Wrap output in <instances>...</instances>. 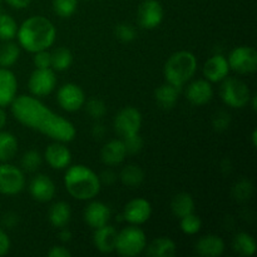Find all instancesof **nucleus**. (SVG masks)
<instances>
[{
	"label": "nucleus",
	"mask_w": 257,
	"mask_h": 257,
	"mask_svg": "<svg viewBox=\"0 0 257 257\" xmlns=\"http://www.w3.org/2000/svg\"><path fill=\"white\" fill-rule=\"evenodd\" d=\"M10 107L18 122L53 141L68 143L75 138L77 131L74 124L49 109L38 98L32 95H17Z\"/></svg>",
	"instance_id": "1"
},
{
	"label": "nucleus",
	"mask_w": 257,
	"mask_h": 257,
	"mask_svg": "<svg viewBox=\"0 0 257 257\" xmlns=\"http://www.w3.org/2000/svg\"><path fill=\"white\" fill-rule=\"evenodd\" d=\"M18 44L29 53L48 50L57 39V29L48 18L34 15L19 25L17 33Z\"/></svg>",
	"instance_id": "2"
},
{
	"label": "nucleus",
	"mask_w": 257,
	"mask_h": 257,
	"mask_svg": "<svg viewBox=\"0 0 257 257\" xmlns=\"http://www.w3.org/2000/svg\"><path fill=\"white\" fill-rule=\"evenodd\" d=\"M64 186L67 192L78 201L94 200L102 188L99 176L84 165L68 167L64 175Z\"/></svg>",
	"instance_id": "3"
},
{
	"label": "nucleus",
	"mask_w": 257,
	"mask_h": 257,
	"mask_svg": "<svg viewBox=\"0 0 257 257\" xmlns=\"http://www.w3.org/2000/svg\"><path fill=\"white\" fill-rule=\"evenodd\" d=\"M197 58L188 50H180L171 55L163 68L165 79L168 84L181 88L190 82L197 72Z\"/></svg>",
	"instance_id": "4"
},
{
	"label": "nucleus",
	"mask_w": 257,
	"mask_h": 257,
	"mask_svg": "<svg viewBox=\"0 0 257 257\" xmlns=\"http://www.w3.org/2000/svg\"><path fill=\"white\" fill-rule=\"evenodd\" d=\"M147 246V237L145 231L138 226L130 225L122 228L117 235L115 251L118 255L124 257H135L141 255Z\"/></svg>",
	"instance_id": "5"
},
{
	"label": "nucleus",
	"mask_w": 257,
	"mask_h": 257,
	"mask_svg": "<svg viewBox=\"0 0 257 257\" xmlns=\"http://www.w3.org/2000/svg\"><path fill=\"white\" fill-rule=\"evenodd\" d=\"M220 87V97L226 105L235 109H242L250 104L251 92L245 82L238 78L227 77Z\"/></svg>",
	"instance_id": "6"
},
{
	"label": "nucleus",
	"mask_w": 257,
	"mask_h": 257,
	"mask_svg": "<svg viewBox=\"0 0 257 257\" xmlns=\"http://www.w3.org/2000/svg\"><path fill=\"white\" fill-rule=\"evenodd\" d=\"M230 69L238 74H252L257 70V52L255 48L240 45L230 52L227 57Z\"/></svg>",
	"instance_id": "7"
},
{
	"label": "nucleus",
	"mask_w": 257,
	"mask_h": 257,
	"mask_svg": "<svg viewBox=\"0 0 257 257\" xmlns=\"http://www.w3.org/2000/svg\"><path fill=\"white\" fill-rule=\"evenodd\" d=\"M25 187V176L22 168L8 162L0 165V193L5 196L19 195Z\"/></svg>",
	"instance_id": "8"
},
{
	"label": "nucleus",
	"mask_w": 257,
	"mask_h": 257,
	"mask_svg": "<svg viewBox=\"0 0 257 257\" xmlns=\"http://www.w3.org/2000/svg\"><path fill=\"white\" fill-rule=\"evenodd\" d=\"M113 127L117 135L122 138L140 133L141 127H142V114L137 108L131 107V105L122 108L115 114Z\"/></svg>",
	"instance_id": "9"
},
{
	"label": "nucleus",
	"mask_w": 257,
	"mask_h": 257,
	"mask_svg": "<svg viewBox=\"0 0 257 257\" xmlns=\"http://www.w3.org/2000/svg\"><path fill=\"white\" fill-rule=\"evenodd\" d=\"M55 87H57V77L52 68H45V69L35 68L28 80L30 94L35 98H44L52 94Z\"/></svg>",
	"instance_id": "10"
},
{
	"label": "nucleus",
	"mask_w": 257,
	"mask_h": 257,
	"mask_svg": "<svg viewBox=\"0 0 257 257\" xmlns=\"http://www.w3.org/2000/svg\"><path fill=\"white\" fill-rule=\"evenodd\" d=\"M165 10L158 0H145L137 10L138 25L143 29H156L162 23Z\"/></svg>",
	"instance_id": "11"
},
{
	"label": "nucleus",
	"mask_w": 257,
	"mask_h": 257,
	"mask_svg": "<svg viewBox=\"0 0 257 257\" xmlns=\"http://www.w3.org/2000/svg\"><path fill=\"white\" fill-rule=\"evenodd\" d=\"M57 102L62 109L67 112H77L84 105V90L74 83H65L58 89Z\"/></svg>",
	"instance_id": "12"
},
{
	"label": "nucleus",
	"mask_w": 257,
	"mask_h": 257,
	"mask_svg": "<svg viewBox=\"0 0 257 257\" xmlns=\"http://www.w3.org/2000/svg\"><path fill=\"white\" fill-rule=\"evenodd\" d=\"M151 215H152V206H151L150 201L138 197L131 200L124 206L122 217L131 225L140 226L147 222L151 218Z\"/></svg>",
	"instance_id": "13"
},
{
	"label": "nucleus",
	"mask_w": 257,
	"mask_h": 257,
	"mask_svg": "<svg viewBox=\"0 0 257 257\" xmlns=\"http://www.w3.org/2000/svg\"><path fill=\"white\" fill-rule=\"evenodd\" d=\"M55 192H57V187L49 176L40 173V175L34 176L30 181L29 193L33 200L38 202H49L54 198Z\"/></svg>",
	"instance_id": "14"
},
{
	"label": "nucleus",
	"mask_w": 257,
	"mask_h": 257,
	"mask_svg": "<svg viewBox=\"0 0 257 257\" xmlns=\"http://www.w3.org/2000/svg\"><path fill=\"white\" fill-rule=\"evenodd\" d=\"M186 99L196 107L210 103L213 98V88L208 80L197 79L191 82L186 88Z\"/></svg>",
	"instance_id": "15"
},
{
	"label": "nucleus",
	"mask_w": 257,
	"mask_h": 257,
	"mask_svg": "<svg viewBox=\"0 0 257 257\" xmlns=\"http://www.w3.org/2000/svg\"><path fill=\"white\" fill-rule=\"evenodd\" d=\"M227 58L222 54H215L203 64V77L210 83H221L230 73Z\"/></svg>",
	"instance_id": "16"
},
{
	"label": "nucleus",
	"mask_w": 257,
	"mask_h": 257,
	"mask_svg": "<svg viewBox=\"0 0 257 257\" xmlns=\"http://www.w3.org/2000/svg\"><path fill=\"white\" fill-rule=\"evenodd\" d=\"M44 158L53 170H65L72 162V153L64 142H58L49 145L44 152Z\"/></svg>",
	"instance_id": "17"
},
{
	"label": "nucleus",
	"mask_w": 257,
	"mask_h": 257,
	"mask_svg": "<svg viewBox=\"0 0 257 257\" xmlns=\"http://www.w3.org/2000/svg\"><path fill=\"white\" fill-rule=\"evenodd\" d=\"M83 217H84L85 223L93 230H95V228L102 227L109 222L110 217H112V211L105 203L100 202V201H92L84 208Z\"/></svg>",
	"instance_id": "18"
},
{
	"label": "nucleus",
	"mask_w": 257,
	"mask_h": 257,
	"mask_svg": "<svg viewBox=\"0 0 257 257\" xmlns=\"http://www.w3.org/2000/svg\"><path fill=\"white\" fill-rule=\"evenodd\" d=\"M18 80L9 68H0V107H8L17 98Z\"/></svg>",
	"instance_id": "19"
},
{
	"label": "nucleus",
	"mask_w": 257,
	"mask_h": 257,
	"mask_svg": "<svg viewBox=\"0 0 257 257\" xmlns=\"http://www.w3.org/2000/svg\"><path fill=\"white\" fill-rule=\"evenodd\" d=\"M117 230L110 225H104L98 227L93 233V245L99 252L110 253L115 251V242H117Z\"/></svg>",
	"instance_id": "20"
},
{
	"label": "nucleus",
	"mask_w": 257,
	"mask_h": 257,
	"mask_svg": "<svg viewBox=\"0 0 257 257\" xmlns=\"http://www.w3.org/2000/svg\"><path fill=\"white\" fill-rule=\"evenodd\" d=\"M127 157L124 143L122 140H110L100 151V160L108 167H115L124 162Z\"/></svg>",
	"instance_id": "21"
},
{
	"label": "nucleus",
	"mask_w": 257,
	"mask_h": 257,
	"mask_svg": "<svg viewBox=\"0 0 257 257\" xmlns=\"http://www.w3.org/2000/svg\"><path fill=\"white\" fill-rule=\"evenodd\" d=\"M196 253L203 257H218L225 252V241L217 235L202 236L195 246Z\"/></svg>",
	"instance_id": "22"
},
{
	"label": "nucleus",
	"mask_w": 257,
	"mask_h": 257,
	"mask_svg": "<svg viewBox=\"0 0 257 257\" xmlns=\"http://www.w3.org/2000/svg\"><path fill=\"white\" fill-rule=\"evenodd\" d=\"M48 220L50 225L55 228L67 227L72 220V210H70L69 203L64 201L53 203L48 211Z\"/></svg>",
	"instance_id": "23"
},
{
	"label": "nucleus",
	"mask_w": 257,
	"mask_h": 257,
	"mask_svg": "<svg viewBox=\"0 0 257 257\" xmlns=\"http://www.w3.org/2000/svg\"><path fill=\"white\" fill-rule=\"evenodd\" d=\"M146 253L150 257H172L176 255V247L175 241L171 240L170 237H157L152 241L148 246L145 248Z\"/></svg>",
	"instance_id": "24"
},
{
	"label": "nucleus",
	"mask_w": 257,
	"mask_h": 257,
	"mask_svg": "<svg viewBox=\"0 0 257 257\" xmlns=\"http://www.w3.org/2000/svg\"><path fill=\"white\" fill-rule=\"evenodd\" d=\"M178 95H180V89L173 85L162 84L155 90V100L158 104V107L165 110H170L175 108V105L178 102Z\"/></svg>",
	"instance_id": "25"
},
{
	"label": "nucleus",
	"mask_w": 257,
	"mask_h": 257,
	"mask_svg": "<svg viewBox=\"0 0 257 257\" xmlns=\"http://www.w3.org/2000/svg\"><path fill=\"white\" fill-rule=\"evenodd\" d=\"M195 200L187 192L177 193L176 196H173L172 201H171V211H172L173 216H176L177 218H182L195 212Z\"/></svg>",
	"instance_id": "26"
},
{
	"label": "nucleus",
	"mask_w": 257,
	"mask_h": 257,
	"mask_svg": "<svg viewBox=\"0 0 257 257\" xmlns=\"http://www.w3.org/2000/svg\"><path fill=\"white\" fill-rule=\"evenodd\" d=\"M19 143L13 133L0 131V162H9L17 156Z\"/></svg>",
	"instance_id": "27"
},
{
	"label": "nucleus",
	"mask_w": 257,
	"mask_h": 257,
	"mask_svg": "<svg viewBox=\"0 0 257 257\" xmlns=\"http://www.w3.org/2000/svg\"><path fill=\"white\" fill-rule=\"evenodd\" d=\"M232 247L237 255L243 257H250L255 255L257 250L256 241L250 233L247 232H240L233 237Z\"/></svg>",
	"instance_id": "28"
},
{
	"label": "nucleus",
	"mask_w": 257,
	"mask_h": 257,
	"mask_svg": "<svg viewBox=\"0 0 257 257\" xmlns=\"http://www.w3.org/2000/svg\"><path fill=\"white\" fill-rule=\"evenodd\" d=\"M120 182L130 188H137L145 181V172L137 165H127L119 173Z\"/></svg>",
	"instance_id": "29"
},
{
	"label": "nucleus",
	"mask_w": 257,
	"mask_h": 257,
	"mask_svg": "<svg viewBox=\"0 0 257 257\" xmlns=\"http://www.w3.org/2000/svg\"><path fill=\"white\" fill-rule=\"evenodd\" d=\"M20 57V47L12 40L0 44V68H10L18 62Z\"/></svg>",
	"instance_id": "30"
},
{
	"label": "nucleus",
	"mask_w": 257,
	"mask_h": 257,
	"mask_svg": "<svg viewBox=\"0 0 257 257\" xmlns=\"http://www.w3.org/2000/svg\"><path fill=\"white\" fill-rule=\"evenodd\" d=\"M50 59H52V69L54 72H64L73 64L72 52L64 47L55 48L53 52H50Z\"/></svg>",
	"instance_id": "31"
},
{
	"label": "nucleus",
	"mask_w": 257,
	"mask_h": 257,
	"mask_svg": "<svg viewBox=\"0 0 257 257\" xmlns=\"http://www.w3.org/2000/svg\"><path fill=\"white\" fill-rule=\"evenodd\" d=\"M18 23L13 17L5 13H0V40L7 42V40H13L17 38L18 33Z\"/></svg>",
	"instance_id": "32"
},
{
	"label": "nucleus",
	"mask_w": 257,
	"mask_h": 257,
	"mask_svg": "<svg viewBox=\"0 0 257 257\" xmlns=\"http://www.w3.org/2000/svg\"><path fill=\"white\" fill-rule=\"evenodd\" d=\"M43 162V157L38 151H28L23 155L22 160H20V166L24 172L34 173L40 168Z\"/></svg>",
	"instance_id": "33"
},
{
	"label": "nucleus",
	"mask_w": 257,
	"mask_h": 257,
	"mask_svg": "<svg viewBox=\"0 0 257 257\" xmlns=\"http://www.w3.org/2000/svg\"><path fill=\"white\" fill-rule=\"evenodd\" d=\"M78 0H53V10L59 18H69L77 12Z\"/></svg>",
	"instance_id": "34"
},
{
	"label": "nucleus",
	"mask_w": 257,
	"mask_h": 257,
	"mask_svg": "<svg viewBox=\"0 0 257 257\" xmlns=\"http://www.w3.org/2000/svg\"><path fill=\"white\" fill-rule=\"evenodd\" d=\"M180 227L185 235H196L200 232L201 227H202V221L195 213H190V215L185 216V217L180 218Z\"/></svg>",
	"instance_id": "35"
},
{
	"label": "nucleus",
	"mask_w": 257,
	"mask_h": 257,
	"mask_svg": "<svg viewBox=\"0 0 257 257\" xmlns=\"http://www.w3.org/2000/svg\"><path fill=\"white\" fill-rule=\"evenodd\" d=\"M85 110L93 119H102L107 113V105L99 98H92L84 103Z\"/></svg>",
	"instance_id": "36"
},
{
	"label": "nucleus",
	"mask_w": 257,
	"mask_h": 257,
	"mask_svg": "<svg viewBox=\"0 0 257 257\" xmlns=\"http://www.w3.org/2000/svg\"><path fill=\"white\" fill-rule=\"evenodd\" d=\"M252 192L253 186L248 180H240L232 188V196L237 201H247Z\"/></svg>",
	"instance_id": "37"
},
{
	"label": "nucleus",
	"mask_w": 257,
	"mask_h": 257,
	"mask_svg": "<svg viewBox=\"0 0 257 257\" xmlns=\"http://www.w3.org/2000/svg\"><path fill=\"white\" fill-rule=\"evenodd\" d=\"M114 34L117 39H119L123 43H131L136 39L137 37V32H136L135 27L127 23H120L115 27Z\"/></svg>",
	"instance_id": "38"
},
{
	"label": "nucleus",
	"mask_w": 257,
	"mask_h": 257,
	"mask_svg": "<svg viewBox=\"0 0 257 257\" xmlns=\"http://www.w3.org/2000/svg\"><path fill=\"white\" fill-rule=\"evenodd\" d=\"M123 143H124L125 151H127V155H137L142 151L143 148V140L140 136V133H136V135L128 136V137L123 138Z\"/></svg>",
	"instance_id": "39"
},
{
	"label": "nucleus",
	"mask_w": 257,
	"mask_h": 257,
	"mask_svg": "<svg viewBox=\"0 0 257 257\" xmlns=\"http://www.w3.org/2000/svg\"><path fill=\"white\" fill-rule=\"evenodd\" d=\"M230 123H231V118L230 114L225 110H220L215 114L212 119V125H213V130L217 131V132H223V131L227 130L230 127Z\"/></svg>",
	"instance_id": "40"
},
{
	"label": "nucleus",
	"mask_w": 257,
	"mask_h": 257,
	"mask_svg": "<svg viewBox=\"0 0 257 257\" xmlns=\"http://www.w3.org/2000/svg\"><path fill=\"white\" fill-rule=\"evenodd\" d=\"M33 63L38 69H45V68H52V59H50V52L48 50H40L34 53Z\"/></svg>",
	"instance_id": "41"
},
{
	"label": "nucleus",
	"mask_w": 257,
	"mask_h": 257,
	"mask_svg": "<svg viewBox=\"0 0 257 257\" xmlns=\"http://www.w3.org/2000/svg\"><path fill=\"white\" fill-rule=\"evenodd\" d=\"M99 180H100V183H102V185L112 186V185H114L115 182H117L118 176H117V173L114 172V171H112V170H109V168H108V170H104L102 173H100Z\"/></svg>",
	"instance_id": "42"
},
{
	"label": "nucleus",
	"mask_w": 257,
	"mask_h": 257,
	"mask_svg": "<svg viewBox=\"0 0 257 257\" xmlns=\"http://www.w3.org/2000/svg\"><path fill=\"white\" fill-rule=\"evenodd\" d=\"M10 247H12V242H10L9 236L3 228H0V257L8 255Z\"/></svg>",
	"instance_id": "43"
},
{
	"label": "nucleus",
	"mask_w": 257,
	"mask_h": 257,
	"mask_svg": "<svg viewBox=\"0 0 257 257\" xmlns=\"http://www.w3.org/2000/svg\"><path fill=\"white\" fill-rule=\"evenodd\" d=\"M19 222V216L14 212H7L2 217V225L5 228H14Z\"/></svg>",
	"instance_id": "44"
},
{
	"label": "nucleus",
	"mask_w": 257,
	"mask_h": 257,
	"mask_svg": "<svg viewBox=\"0 0 257 257\" xmlns=\"http://www.w3.org/2000/svg\"><path fill=\"white\" fill-rule=\"evenodd\" d=\"M48 256L49 257H70L72 253L64 246H53L52 248L48 252Z\"/></svg>",
	"instance_id": "45"
},
{
	"label": "nucleus",
	"mask_w": 257,
	"mask_h": 257,
	"mask_svg": "<svg viewBox=\"0 0 257 257\" xmlns=\"http://www.w3.org/2000/svg\"><path fill=\"white\" fill-rule=\"evenodd\" d=\"M5 3H7L9 7H12L13 9H25V8H28L30 5V3H32V0H5Z\"/></svg>",
	"instance_id": "46"
},
{
	"label": "nucleus",
	"mask_w": 257,
	"mask_h": 257,
	"mask_svg": "<svg viewBox=\"0 0 257 257\" xmlns=\"http://www.w3.org/2000/svg\"><path fill=\"white\" fill-rule=\"evenodd\" d=\"M105 132H107V130H105V127L102 124V123H95V124L93 125L92 136L95 138V140H102V138L104 137Z\"/></svg>",
	"instance_id": "47"
},
{
	"label": "nucleus",
	"mask_w": 257,
	"mask_h": 257,
	"mask_svg": "<svg viewBox=\"0 0 257 257\" xmlns=\"http://www.w3.org/2000/svg\"><path fill=\"white\" fill-rule=\"evenodd\" d=\"M59 230H60L59 235H58V236H59V240L62 241V242H65V243L69 242V241L72 240V237H73L72 232H70V231L68 230L67 227L59 228Z\"/></svg>",
	"instance_id": "48"
},
{
	"label": "nucleus",
	"mask_w": 257,
	"mask_h": 257,
	"mask_svg": "<svg viewBox=\"0 0 257 257\" xmlns=\"http://www.w3.org/2000/svg\"><path fill=\"white\" fill-rule=\"evenodd\" d=\"M5 124H7V113L4 108L0 107V131L5 127Z\"/></svg>",
	"instance_id": "49"
},
{
	"label": "nucleus",
	"mask_w": 257,
	"mask_h": 257,
	"mask_svg": "<svg viewBox=\"0 0 257 257\" xmlns=\"http://www.w3.org/2000/svg\"><path fill=\"white\" fill-rule=\"evenodd\" d=\"M250 103H251V107H252L253 110H256V95H251V99H250Z\"/></svg>",
	"instance_id": "50"
},
{
	"label": "nucleus",
	"mask_w": 257,
	"mask_h": 257,
	"mask_svg": "<svg viewBox=\"0 0 257 257\" xmlns=\"http://www.w3.org/2000/svg\"><path fill=\"white\" fill-rule=\"evenodd\" d=\"M251 138H252V145L256 146L257 145V132H256V130L252 132V136H251Z\"/></svg>",
	"instance_id": "51"
},
{
	"label": "nucleus",
	"mask_w": 257,
	"mask_h": 257,
	"mask_svg": "<svg viewBox=\"0 0 257 257\" xmlns=\"http://www.w3.org/2000/svg\"><path fill=\"white\" fill-rule=\"evenodd\" d=\"M0 2H2V0H0Z\"/></svg>",
	"instance_id": "52"
}]
</instances>
